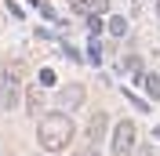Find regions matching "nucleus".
Returning a JSON list of instances; mask_svg holds the SVG:
<instances>
[{
	"label": "nucleus",
	"instance_id": "nucleus-8",
	"mask_svg": "<svg viewBox=\"0 0 160 156\" xmlns=\"http://www.w3.org/2000/svg\"><path fill=\"white\" fill-rule=\"evenodd\" d=\"M26 105H29V113H37V109L44 105V91H40V87H29V95H26Z\"/></svg>",
	"mask_w": 160,
	"mask_h": 156
},
{
	"label": "nucleus",
	"instance_id": "nucleus-1",
	"mask_svg": "<svg viewBox=\"0 0 160 156\" xmlns=\"http://www.w3.org/2000/svg\"><path fill=\"white\" fill-rule=\"evenodd\" d=\"M37 138H40L44 153H62L73 142V120L66 113H48L40 120V127H37Z\"/></svg>",
	"mask_w": 160,
	"mask_h": 156
},
{
	"label": "nucleus",
	"instance_id": "nucleus-17",
	"mask_svg": "<svg viewBox=\"0 0 160 156\" xmlns=\"http://www.w3.org/2000/svg\"><path fill=\"white\" fill-rule=\"evenodd\" d=\"M157 11H160V0H157Z\"/></svg>",
	"mask_w": 160,
	"mask_h": 156
},
{
	"label": "nucleus",
	"instance_id": "nucleus-2",
	"mask_svg": "<svg viewBox=\"0 0 160 156\" xmlns=\"http://www.w3.org/2000/svg\"><path fill=\"white\" fill-rule=\"evenodd\" d=\"M135 142H138V127L131 120H120L113 127V156H131L135 153Z\"/></svg>",
	"mask_w": 160,
	"mask_h": 156
},
{
	"label": "nucleus",
	"instance_id": "nucleus-14",
	"mask_svg": "<svg viewBox=\"0 0 160 156\" xmlns=\"http://www.w3.org/2000/svg\"><path fill=\"white\" fill-rule=\"evenodd\" d=\"M40 11H44V18H51V22L58 18V15H55V7H51V4H40Z\"/></svg>",
	"mask_w": 160,
	"mask_h": 156
},
{
	"label": "nucleus",
	"instance_id": "nucleus-7",
	"mask_svg": "<svg viewBox=\"0 0 160 156\" xmlns=\"http://www.w3.org/2000/svg\"><path fill=\"white\" fill-rule=\"evenodd\" d=\"M138 84H142V91L149 98H160V76L157 73H138Z\"/></svg>",
	"mask_w": 160,
	"mask_h": 156
},
{
	"label": "nucleus",
	"instance_id": "nucleus-15",
	"mask_svg": "<svg viewBox=\"0 0 160 156\" xmlns=\"http://www.w3.org/2000/svg\"><path fill=\"white\" fill-rule=\"evenodd\" d=\"M77 156H98V149H95V145H88V149H80Z\"/></svg>",
	"mask_w": 160,
	"mask_h": 156
},
{
	"label": "nucleus",
	"instance_id": "nucleus-4",
	"mask_svg": "<svg viewBox=\"0 0 160 156\" xmlns=\"http://www.w3.org/2000/svg\"><path fill=\"white\" fill-rule=\"evenodd\" d=\"M84 102V84H66L58 91V109H77Z\"/></svg>",
	"mask_w": 160,
	"mask_h": 156
},
{
	"label": "nucleus",
	"instance_id": "nucleus-3",
	"mask_svg": "<svg viewBox=\"0 0 160 156\" xmlns=\"http://www.w3.org/2000/svg\"><path fill=\"white\" fill-rule=\"evenodd\" d=\"M15 102H18V80L4 69V73H0V105H4V109H15Z\"/></svg>",
	"mask_w": 160,
	"mask_h": 156
},
{
	"label": "nucleus",
	"instance_id": "nucleus-13",
	"mask_svg": "<svg viewBox=\"0 0 160 156\" xmlns=\"http://www.w3.org/2000/svg\"><path fill=\"white\" fill-rule=\"evenodd\" d=\"M88 33H91V37L102 33V18H98V15H91V18H88Z\"/></svg>",
	"mask_w": 160,
	"mask_h": 156
},
{
	"label": "nucleus",
	"instance_id": "nucleus-6",
	"mask_svg": "<svg viewBox=\"0 0 160 156\" xmlns=\"http://www.w3.org/2000/svg\"><path fill=\"white\" fill-rule=\"evenodd\" d=\"M73 7H77L80 15H88V18H91V15H102V11L109 7V0H73Z\"/></svg>",
	"mask_w": 160,
	"mask_h": 156
},
{
	"label": "nucleus",
	"instance_id": "nucleus-10",
	"mask_svg": "<svg viewBox=\"0 0 160 156\" xmlns=\"http://www.w3.org/2000/svg\"><path fill=\"white\" fill-rule=\"evenodd\" d=\"M124 69H131V73H142V58H138V55H131V58H124Z\"/></svg>",
	"mask_w": 160,
	"mask_h": 156
},
{
	"label": "nucleus",
	"instance_id": "nucleus-5",
	"mask_svg": "<svg viewBox=\"0 0 160 156\" xmlns=\"http://www.w3.org/2000/svg\"><path fill=\"white\" fill-rule=\"evenodd\" d=\"M106 127H109L106 113H95V116H91V124H88V145H95V149H98V142L106 138Z\"/></svg>",
	"mask_w": 160,
	"mask_h": 156
},
{
	"label": "nucleus",
	"instance_id": "nucleus-9",
	"mask_svg": "<svg viewBox=\"0 0 160 156\" xmlns=\"http://www.w3.org/2000/svg\"><path fill=\"white\" fill-rule=\"evenodd\" d=\"M109 33H113V37H124V33H128V18H120V15L109 18Z\"/></svg>",
	"mask_w": 160,
	"mask_h": 156
},
{
	"label": "nucleus",
	"instance_id": "nucleus-16",
	"mask_svg": "<svg viewBox=\"0 0 160 156\" xmlns=\"http://www.w3.org/2000/svg\"><path fill=\"white\" fill-rule=\"evenodd\" d=\"M153 134H157V138H160V127H157V131H153Z\"/></svg>",
	"mask_w": 160,
	"mask_h": 156
},
{
	"label": "nucleus",
	"instance_id": "nucleus-11",
	"mask_svg": "<svg viewBox=\"0 0 160 156\" xmlns=\"http://www.w3.org/2000/svg\"><path fill=\"white\" fill-rule=\"evenodd\" d=\"M40 87H55V73L51 69H40Z\"/></svg>",
	"mask_w": 160,
	"mask_h": 156
},
{
	"label": "nucleus",
	"instance_id": "nucleus-12",
	"mask_svg": "<svg viewBox=\"0 0 160 156\" xmlns=\"http://www.w3.org/2000/svg\"><path fill=\"white\" fill-rule=\"evenodd\" d=\"M88 58H91V66H98V62H102V47H98V44H91V47H88Z\"/></svg>",
	"mask_w": 160,
	"mask_h": 156
}]
</instances>
